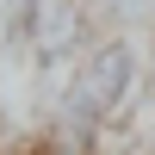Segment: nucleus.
Listing matches in <instances>:
<instances>
[{
	"instance_id": "f257e3e1",
	"label": "nucleus",
	"mask_w": 155,
	"mask_h": 155,
	"mask_svg": "<svg viewBox=\"0 0 155 155\" xmlns=\"http://www.w3.org/2000/svg\"><path fill=\"white\" fill-rule=\"evenodd\" d=\"M130 74H137L130 44H99L93 56L74 68L68 93H62V118H68V124H81V130H93V124H99V118H106V112L124 99Z\"/></svg>"
},
{
	"instance_id": "f03ea898",
	"label": "nucleus",
	"mask_w": 155,
	"mask_h": 155,
	"mask_svg": "<svg viewBox=\"0 0 155 155\" xmlns=\"http://www.w3.org/2000/svg\"><path fill=\"white\" fill-rule=\"evenodd\" d=\"M19 31H31L37 37V56L56 62V56H68V50L81 44L87 25H81V6H74V0H25Z\"/></svg>"
},
{
	"instance_id": "7ed1b4c3",
	"label": "nucleus",
	"mask_w": 155,
	"mask_h": 155,
	"mask_svg": "<svg viewBox=\"0 0 155 155\" xmlns=\"http://www.w3.org/2000/svg\"><path fill=\"white\" fill-rule=\"evenodd\" d=\"M99 6H106L112 19H143V12L155 6V0H99Z\"/></svg>"
}]
</instances>
